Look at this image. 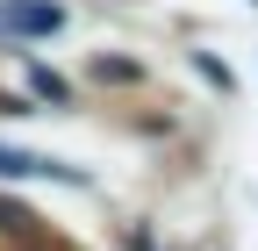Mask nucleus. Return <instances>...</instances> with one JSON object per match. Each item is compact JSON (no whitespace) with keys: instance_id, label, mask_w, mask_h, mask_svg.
I'll use <instances>...</instances> for the list:
<instances>
[{"instance_id":"f257e3e1","label":"nucleus","mask_w":258,"mask_h":251,"mask_svg":"<svg viewBox=\"0 0 258 251\" xmlns=\"http://www.w3.org/2000/svg\"><path fill=\"white\" fill-rule=\"evenodd\" d=\"M57 22H64L57 0H8V8H0V36H43Z\"/></svg>"},{"instance_id":"f03ea898","label":"nucleus","mask_w":258,"mask_h":251,"mask_svg":"<svg viewBox=\"0 0 258 251\" xmlns=\"http://www.w3.org/2000/svg\"><path fill=\"white\" fill-rule=\"evenodd\" d=\"M0 172H8V179L50 172V179H72V186H79V172H72V165H57V158H36V151H8V144H0Z\"/></svg>"}]
</instances>
